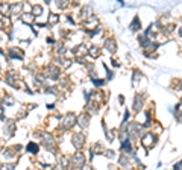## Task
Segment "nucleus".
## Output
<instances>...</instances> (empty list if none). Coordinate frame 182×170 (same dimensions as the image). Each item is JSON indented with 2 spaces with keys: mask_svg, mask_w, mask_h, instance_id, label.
I'll return each instance as SVG.
<instances>
[{
  "mask_svg": "<svg viewBox=\"0 0 182 170\" xmlns=\"http://www.w3.org/2000/svg\"><path fill=\"white\" fill-rule=\"evenodd\" d=\"M29 150H32V152H36V146H35V144H29Z\"/></svg>",
  "mask_w": 182,
  "mask_h": 170,
  "instance_id": "f257e3e1",
  "label": "nucleus"
}]
</instances>
